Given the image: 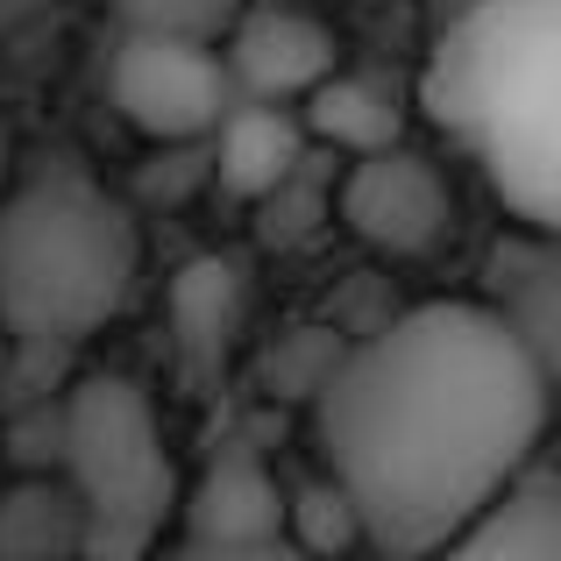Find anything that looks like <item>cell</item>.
<instances>
[{
	"instance_id": "6da1fadb",
	"label": "cell",
	"mask_w": 561,
	"mask_h": 561,
	"mask_svg": "<svg viewBox=\"0 0 561 561\" xmlns=\"http://www.w3.org/2000/svg\"><path fill=\"white\" fill-rule=\"evenodd\" d=\"M548 370L497 306L434 299L334 348L313 383V440L356 505L363 548L440 554L448 534L505 491L540 448Z\"/></svg>"
},
{
	"instance_id": "7a4b0ae2",
	"label": "cell",
	"mask_w": 561,
	"mask_h": 561,
	"mask_svg": "<svg viewBox=\"0 0 561 561\" xmlns=\"http://www.w3.org/2000/svg\"><path fill=\"white\" fill-rule=\"evenodd\" d=\"M420 100L512 220H561V0H469L426 57Z\"/></svg>"
},
{
	"instance_id": "3957f363",
	"label": "cell",
	"mask_w": 561,
	"mask_h": 561,
	"mask_svg": "<svg viewBox=\"0 0 561 561\" xmlns=\"http://www.w3.org/2000/svg\"><path fill=\"white\" fill-rule=\"evenodd\" d=\"M142 271L128 206L85 171L0 192V328L28 348H65L107 328Z\"/></svg>"
},
{
	"instance_id": "277c9868",
	"label": "cell",
	"mask_w": 561,
	"mask_h": 561,
	"mask_svg": "<svg viewBox=\"0 0 561 561\" xmlns=\"http://www.w3.org/2000/svg\"><path fill=\"white\" fill-rule=\"evenodd\" d=\"M65 483L85 505L79 554H142L179 512V469L157 434V405L136 377H79L57 412Z\"/></svg>"
},
{
	"instance_id": "5b68a950",
	"label": "cell",
	"mask_w": 561,
	"mask_h": 561,
	"mask_svg": "<svg viewBox=\"0 0 561 561\" xmlns=\"http://www.w3.org/2000/svg\"><path fill=\"white\" fill-rule=\"evenodd\" d=\"M107 100L122 107V122L136 136L192 142V136H214V122L228 114V71H220L214 43L128 28L107 65Z\"/></svg>"
},
{
	"instance_id": "8992f818",
	"label": "cell",
	"mask_w": 561,
	"mask_h": 561,
	"mask_svg": "<svg viewBox=\"0 0 561 561\" xmlns=\"http://www.w3.org/2000/svg\"><path fill=\"white\" fill-rule=\"evenodd\" d=\"M334 206H342V228L363 249H377V256H426L455 220V199L440 185V171L420 150H398V142L363 150L348 164Z\"/></svg>"
},
{
	"instance_id": "52a82bcc",
	"label": "cell",
	"mask_w": 561,
	"mask_h": 561,
	"mask_svg": "<svg viewBox=\"0 0 561 561\" xmlns=\"http://www.w3.org/2000/svg\"><path fill=\"white\" fill-rule=\"evenodd\" d=\"M185 548L192 554H277L285 540V491L249 448H228L206 462V477L185 497Z\"/></svg>"
},
{
	"instance_id": "ba28073f",
	"label": "cell",
	"mask_w": 561,
	"mask_h": 561,
	"mask_svg": "<svg viewBox=\"0 0 561 561\" xmlns=\"http://www.w3.org/2000/svg\"><path fill=\"white\" fill-rule=\"evenodd\" d=\"M228 71L249 100H299L334 71V36L299 8H256L228 22Z\"/></svg>"
},
{
	"instance_id": "9c48e42d",
	"label": "cell",
	"mask_w": 561,
	"mask_h": 561,
	"mask_svg": "<svg viewBox=\"0 0 561 561\" xmlns=\"http://www.w3.org/2000/svg\"><path fill=\"white\" fill-rule=\"evenodd\" d=\"M440 554L462 561H554L561 554V491L548 477H512L505 491H491L462 526L448 534Z\"/></svg>"
},
{
	"instance_id": "30bf717a",
	"label": "cell",
	"mask_w": 561,
	"mask_h": 561,
	"mask_svg": "<svg viewBox=\"0 0 561 561\" xmlns=\"http://www.w3.org/2000/svg\"><path fill=\"white\" fill-rule=\"evenodd\" d=\"M220 136V185L234 199H263L306 164V122L285 107V100H249V107H228L214 122Z\"/></svg>"
},
{
	"instance_id": "8fae6325",
	"label": "cell",
	"mask_w": 561,
	"mask_h": 561,
	"mask_svg": "<svg viewBox=\"0 0 561 561\" xmlns=\"http://www.w3.org/2000/svg\"><path fill=\"white\" fill-rule=\"evenodd\" d=\"M242 313H249V277L234 256H199L171 285V320H179V342L199 370L228 356V342L242 334Z\"/></svg>"
},
{
	"instance_id": "7c38bea8",
	"label": "cell",
	"mask_w": 561,
	"mask_h": 561,
	"mask_svg": "<svg viewBox=\"0 0 561 561\" xmlns=\"http://www.w3.org/2000/svg\"><path fill=\"white\" fill-rule=\"evenodd\" d=\"M299 100H306V136L334 142V150H348V157L398 142V100H391V85H377V79L328 71V79L306 85Z\"/></svg>"
},
{
	"instance_id": "4fadbf2b",
	"label": "cell",
	"mask_w": 561,
	"mask_h": 561,
	"mask_svg": "<svg viewBox=\"0 0 561 561\" xmlns=\"http://www.w3.org/2000/svg\"><path fill=\"white\" fill-rule=\"evenodd\" d=\"M85 540V505L71 483L57 477H28L0 497V561H50V554H79Z\"/></svg>"
},
{
	"instance_id": "5bb4252c",
	"label": "cell",
	"mask_w": 561,
	"mask_h": 561,
	"mask_svg": "<svg viewBox=\"0 0 561 561\" xmlns=\"http://www.w3.org/2000/svg\"><path fill=\"white\" fill-rule=\"evenodd\" d=\"M285 540L306 554H334V548H363V526L356 505L334 491V477H313L285 497Z\"/></svg>"
},
{
	"instance_id": "9a60e30c",
	"label": "cell",
	"mask_w": 561,
	"mask_h": 561,
	"mask_svg": "<svg viewBox=\"0 0 561 561\" xmlns=\"http://www.w3.org/2000/svg\"><path fill=\"white\" fill-rule=\"evenodd\" d=\"M128 28H157V36H192V43H220L228 22L242 14V0H114Z\"/></svg>"
},
{
	"instance_id": "2e32d148",
	"label": "cell",
	"mask_w": 561,
	"mask_h": 561,
	"mask_svg": "<svg viewBox=\"0 0 561 561\" xmlns=\"http://www.w3.org/2000/svg\"><path fill=\"white\" fill-rule=\"evenodd\" d=\"M334 348H342L334 334H320V328H299V334H291V348H285V356H271V383H277L285 398H313V383L328 377Z\"/></svg>"
},
{
	"instance_id": "e0dca14e",
	"label": "cell",
	"mask_w": 561,
	"mask_h": 561,
	"mask_svg": "<svg viewBox=\"0 0 561 561\" xmlns=\"http://www.w3.org/2000/svg\"><path fill=\"white\" fill-rule=\"evenodd\" d=\"M0 179H8V122H0Z\"/></svg>"
}]
</instances>
